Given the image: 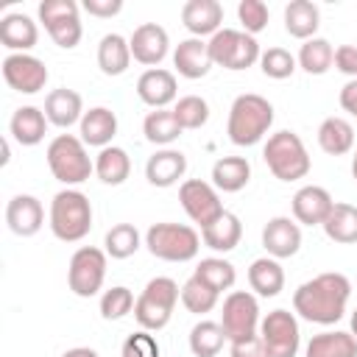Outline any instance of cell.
<instances>
[{"instance_id":"cell-1","label":"cell","mask_w":357,"mask_h":357,"mask_svg":"<svg viewBox=\"0 0 357 357\" xmlns=\"http://www.w3.org/2000/svg\"><path fill=\"white\" fill-rule=\"evenodd\" d=\"M349 298H351L349 276H343L337 271H326V273H318L296 287L293 312L310 324L332 326L346 315Z\"/></svg>"},{"instance_id":"cell-2","label":"cell","mask_w":357,"mask_h":357,"mask_svg":"<svg viewBox=\"0 0 357 357\" xmlns=\"http://www.w3.org/2000/svg\"><path fill=\"white\" fill-rule=\"evenodd\" d=\"M273 126V106L268 98L257 92H243L231 100L229 106V120H226V134L234 145L251 148L268 137Z\"/></svg>"},{"instance_id":"cell-3","label":"cell","mask_w":357,"mask_h":357,"mask_svg":"<svg viewBox=\"0 0 357 357\" xmlns=\"http://www.w3.org/2000/svg\"><path fill=\"white\" fill-rule=\"evenodd\" d=\"M47 226H50L56 240L81 243L92 229V204H89V198L75 187L59 190L50 201Z\"/></svg>"},{"instance_id":"cell-4","label":"cell","mask_w":357,"mask_h":357,"mask_svg":"<svg viewBox=\"0 0 357 357\" xmlns=\"http://www.w3.org/2000/svg\"><path fill=\"white\" fill-rule=\"evenodd\" d=\"M45 159L53 178L61 181L64 187H78L95 173V159H89L86 145L75 134H56L47 142Z\"/></svg>"},{"instance_id":"cell-5","label":"cell","mask_w":357,"mask_h":357,"mask_svg":"<svg viewBox=\"0 0 357 357\" xmlns=\"http://www.w3.org/2000/svg\"><path fill=\"white\" fill-rule=\"evenodd\" d=\"M262 159H265L268 170L273 173V178H279V181H298L312 167V159H310L301 137L287 128L268 137V142L262 145Z\"/></svg>"},{"instance_id":"cell-6","label":"cell","mask_w":357,"mask_h":357,"mask_svg":"<svg viewBox=\"0 0 357 357\" xmlns=\"http://www.w3.org/2000/svg\"><path fill=\"white\" fill-rule=\"evenodd\" d=\"M178 301H181V287L170 276H153L142 287V293L137 296V304H134V318H137L139 329H148V332L165 329L170 324Z\"/></svg>"},{"instance_id":"cell-7","label":"cell","mask_w":357,"mask_h":357,"mask_svg":"<svg viewBox=\"0 0 357 357\" xmlns=\"http://www.w3.org/2000/svg\"><path fill=\"white\" fill-rule=\"evenodd\" d=\"M145 248L162 262H190L201 251V234L187 223H153L145 231Z\"/></svg>"},{"instance_id":"cell-8","label":"cell","mask_w":357,"mask_h":357,"mask_svg":"<svg viewBox=\"0 0 357 357\" xmlns=\"http://www.w3.org/2000/svg\"><path fill=\"white\" fill-rule=\"evenodd\" d=\"M209 56H212V64L240 73V70L254 67L262 50H259L257 36L245 31H234V28H220L215 36H209Z\"/></svg>"},{"instance_id":"cell-9","label":"cell","mask_w":357,"mask_h":357,"mask_svg":"<svg viewBox=\"0 0 357 357\" xmlns=\"http://www.w3.org/2000/svg\"><path fill=\"white\" fill-rule=\"evenodd\" d=\"M36 17L45 25L47 36L64 50H73L84 36L81 6L75 0H42L36 6Z\"/></svg>"},{"instance_id":"cell-10","label":"cell","mask_w":357,"mask_h":357,"mask_svg":"<svg viewBox=\"0 0 357 357\" xmlns=\"http://www.w3.org/2000/svg\"><path fill=\"white\" fill-rule=\"evenodd\" d=\"M106 265L109 257L106 251L95 248V245H81L73 251L70 265H67V287L78 296V298H92L103 290V279H106Z\"/></svg>"},{"instance_id":"cell-11","label":"cell","mask_w":357,"mask_h":357,"mask_svg":"<svg viewBox=\"0 0 357 357\" xmlns=\"http://www.w3.org/2000/svg\"><path fill=\"white\" fill-rule=\"evenodd\" d=\"M259 340L268 351V357H296L301 346V329L298 318L290 310H271L259 321Z\"/></svg>"},{"instance_id":"cell-12","label":"cell","mask_w":357,"mask_h":357,"mask_svg":"<svg viewBox=\"0 0 357 357\" xmlns=\"http://www.w3.org/2000/svg\"><path fill=\"white\" fill-rule=\"evenodd\" d=\"M259 301L254 293L248 290H231L226 298H223V307H220V326L231 340H240V337H251V335H259Z\"/></svg>"},{"instance_id":"cell-13","label":"cell","mask_w":357,"mask_h":357,"mask_svg":"<svg viewBox=\"0 0 357 357\" xmlns=\"http://www.w3.org/2000/svg\"><path fill=\"white\" fill-rule=\"evenodd\" d=\"M178 201L187 218L201 229H206L212 220H218L226 212L220 204V192L215 190L212 181H204V178H184L178 184Z\"/></svg>"},{"instance_id":"cell-14","label":"cell","mask_w":357,"mask_h":357,"mask_svg":"<svg viewBox=\"0 0 357 357\" xmlns=\"http://www.w3.org/2000/svg\"><path fill=\"white\" fill-rule=\"evenodd\" d=\"M50 73L45 67L42 59L31 56V53H8L3 59V81L22 95H36L45 89Z\"/></svg>"},{"instance_id":"cell-15","label":"cell","mask_w":357,"mask_h":357,"mask_svg":"<svg viewBox=\"0 0 357 357\" xmlns=\"http://www.w3.org/2000/svg\"><path fill=\"white\" fill-rule=\"evenodd\" d=\"M128 45H131V56L134 61L145 64L148 70L151 67H159L167 53H170V36L162 25L156 22H142L134 28V33L128 36Z\"/></svg>"},{"instance_id":"cell-16","label":"cell","mask_w":357,"mask_h":357,"mask_svg":"<svg viewBox=\"0 0 357 357\" xmlns=\"http://www.w3.org/2000/svg\"><path fill=\"white\" fill-rule=\"evenodd\" d=\"M137 98L151 109H170V103L178 100V84L176 73L165 67H151L137 78Z\"/></svg>"},{"instance_id":"cell-17","label":"cell","mask_w":357,"mask_h":357,"mask_svg":"<svg viewBox=\"0 0 357 357\" xmlns=\"http://www.w3.org/2000/svg\"><path fill=\"white\" fill-rule=\"evenodd\" d=\"M335 201L329 195L326 187H318V184H304L296 190L293 201H290V209H293V220L301 223V226H324V220L329 218Z\"/></svg>"},{"instance_id":"cell-18","label":"cell","mask_w":357,"mask_h":357,"mask_svg":"<svg viewBox=\"0 0 357 357\" xmlns=\"http://www.w3.org/2000/svg\"><path fill=\"white\" fill-rule=\"evenodd\" d=\"M262 248L273 259H287L296 257L301 248V226L293 218L276 215L262 226Z\"/></svg>"},{"instance_id":"cell-19","label":"cell","mask_w":357,"mask_h":357,"mask_svg":"<svg viewBox=\"0 0 357 357\" xmlns=\"http://www.w3.org/2000/svg\"><path fill=\"white\" fill-rule=\"evenodd\" d=\"M6 223L17 237H33L45 226V206L36 195L20 192L6 204Z\"/></svg>"},{"instance_id":"cell-20","label":"cell","mask_w":357,"mask_h":357,"mask_svg":"<svg viewBox=\"0 0 357 357\" xmlns=\"http://www.w3.org/2000/svg\"><path fill=\"white\" fill-rule=\"evenodd\" d=\"M184 173H187V156L178 148H159L145 162V178L151 187H159V190L178 184Z\"/></svg>"},{"instance_id":"cell-21","label":"cell","mask_w":357,"mask_h":357,"mask_svg":"<svg viewBox=\"0 0 357 357\" xmlns=\"http://www.w3.org/2000/svg\"><path fill=\"white\" fill-rule=\"evenodd\" d=\"M173 67H176V73L181 78H190V81L204 78L215 67L212 64V56H209V42H204L198 36L181 39L173 47Z\"/></svg>"},{"instance_id":"cell-22","label":"cell","mask_w":357,"mask_h":357,"mask_svg":"<svg viewBox=\"0 0 357 357\" xmlns=\"http://www.w3.org/2000/svg\"><path fill=\"white\" fill-rule=\"evenodd\" d=\"M117 134V114L109 106H92L78 123V137L86 148H109Z\"/></svg>"},{"instance_id":"cell-23","label":"cell","mask_w":357,"mask_h":357,"mask_svg":"<svg viewBox=\"0 0 357 357\" xmlns=\"http://www.w3.org/2000/svg\"><path fill=\"white\" fill-rule=\"evenodd\" d=\"M181 22L190 36H215L223 25V6L218 0H187L181 6Z\"/></svg>"},{"instance_id":"cell-24","label":"cell","mask_w":357,"mask_h":357,"mask_svg":"<svg viewBox=\"0 0 357 357\" xmlns=\"http://www.w3.org/2000/svg\"><path fill=\"white\" fill-rule=\"evenodd\" d=\"M0 42L8 53H28L39 42V28L28 14L8 11L0 17Z\"/></svg>"},{"instance_id":"cell-25","label":"cell","mask_w":357,"mask_h":357,"mask_svg":"<svg viewBox=\"0 0 357 357\" xmlns=\"http://www.w3.org/2000/svg\"><path fill=\"white\" fill-rule=\"evenodd\" d=\"M45 117L56 128H70V126L81 123V117H84L81 95L75 89H67V86L50 89L47 98H45Z\"/></svg>"},{"instance_id":"cell-26","label":"cell","mask_w":357,"mask_h":357,"mask_svg":"<svg viewBox=\"0 0 357 357\" xmlns=\"http://www.w3.org/2000/svg\"><path fill=\"white\" fill-rule=\"evenodd\" d=\"M47 126L50 123L45 117V109H39V106H20V109H14V114L8 120V134L20 145L33 148V145H39L45 139Z\"/></svg>"},{"instance_id":"cell-27","label":"cell","mask_w":357,"mask_h":357,"mask_svg":"<svg viewBox=\"0 0 357 357\" xmlns=\"http://www.w3.org/2000/svg\"><path fill=\"white\" fill-rule=\"evenodd\" d=\"M240 237H243V223L234 212H223L218 220H212L206 229H201V243L218 254H229L240 245Z\"/></svg>"},{"instance_id":"cell-28","label":"cell","mask_w":357,"mask_h":357,"mask_svg":"<svg viewBox=\"0 0 357 357\" xmlns=\"http://www.w3.org/2000/svg\"><path fill=\"white\" fill-rule=\"evenodd\" d=\"M321 28V11L312 0H290L284 6V31L293 39H312Z\"/></svg>"},{"instance_id":"cell-29","label":"cell","mask_w":357,"mask_h":357,"mask_svg":"<svg viewBox=\"0 0 357 357\" xmlns=\"http://www.w3.org/2000/svg\"><path fill=\"white\" fill-rule=\"evenodd\" d=\"M248 287L254 290V296H262V298L279 296L284 290V268L279 265V259L273 257L254 259L248 268Z\"/></svg>"},{"instance_id":"cell-30","label":"cell","mask_w":357,"mask_h":357,"mask_svg":"<svg viewBox=\"0 0 357 357\" xmlns=\"http://www.w3.org/2000/svg\"><path fill=\"white\" fill-rule=\"evenodd\" d=\"M131 45L126 36L120 33H106L100 42H98V67L103 75L109 78H117L123 75L128 67H131Z\"/></svg>"},{"instance_id":"cell-31","label":"cell","mask_w":357,"mask_h":357,"mask_svg":"<svg viewBox=\"0 0 357 357\" xmlns=\"http://www.w3.org/2000/svg\"><path fill=\"white\" fill-rule=\"evenodd\" d=\"M318 145L329 156H346L354 151V126L346 117H326L318 126Z\"/></svg>"},{"instance_id":"cell-32","label":"cell","mask_w":357,"mask_h":357,"mask_svg":"<svg viewBox=\"0 0 357 357\" xmlns=\"http://www.w3.org/2000/svg\"><path fill=\"white\" fill-rule=\"evenodd\" d=\"M251 181V165L245 156H220L212 165V184L218 192H240Z\"/></svg>"},{"instance_id":"cell-33","label":"cell","mask_w":357,"mask_h":357,"mask_svg":"<svg viewBox=\"0 0 357 357\" xmlns=\"http://www.w3.org/2000/svg\"><path fill=\"white\" fill-rule=\"evenodd\" d=\"M181 123L176 120V114H173V109H153V112H148L145 114V120H142V134H145V139L151 142V145H156V148H170L178 137H181Z\"/></svg>"},{"instance_id":"cell-34","label":"cell","mask_w":357,"mask_h":357,"mask_svg":"<svg viewBox=\"0 0 357 357\" xmlns=\"http://www.w3.org/2000/svg\"><path fill=\"white\" fill-rule=\"evenodd\" d=\"M95 176L109 187H120L131 176V159H128L126 148H120V145L100 148L95 156Z\"/></svg>"},{"instance_id":"cell-35","label":"cell","mask_w":357,"mask_h":357,"mask_svg":"<svg viewBox=\"0 0 357 357\" xmlns=\"http://www.w3.org/2000/svg\"><path fill=\"white\" fill-rule=\"evenodd\" d=\"M324 234L337 245H354L357 243V206L335 201L329 218L324 220Z\"/></svg>"},{"instance_id":"cell-36","label":"cell","mask_w":357,"mask_h":357,"mask_svg":"<svg viewBox=\"0 0 357 357\" xmlns=\"http://www.w3.org/2000/svg\"><path fill=\"white\" fill-rule=\"evenodd\" d=\"M304 357H357V340L351 332H343V329L321 332L310 337Z\"/></svg>"},{"instance_id":"cell-37","label":"cell","mask_w":357,"mask_h":357,"mask_svg":"<svg viewBox=\"0 0 357 357\" xmlns=\"http://www.w3.org/2000/svg\"><path fill=\"white\" fill-rule=\"evenodd\" d=\"M187 343H190L192 357H218L223 351V346L229 343V337H226L220 321H206L204 318L190 329Z\"/></svg>"},{"instance_id":"cell-38","label":"cell","mask_w":357,"mask_h":357,"mask_svg":"<svg viewBox=\"0 0 357 357\" xmlns=\"http://www.w3.org/2000/svg\"><path fill=\"white\" fill-rule=\"evenodd\" d=\"M296 61H298V67H301L307 75H324V73H329L332 64H335V47H332L324 36H312V39L301 42Z\"/></svg>"},{"instance_id":"cell-39","label":"cell","mask_w":357,"mask_h":357,"mask_svg":"<svg viewBox=\"0 0 357 357\" xmlns=\"http://www.w3.org/2000/svg\"><path fill=\"white\" fill-rule=\"evenodd\" d=\"M192 276H198L204 284H209L218 296L226 293V290L231 293V287H234V282H237L234 265H231L229 259H223V257H204V259L195 265Z\"/></svg>"},{"instance_id":"cell-40","label":"cell","mask_w":357,"mask_h":357,"mask_svg":"<svg viewBox=\"0 0 357 357\" xmlns=\"http://www.w3.org/2000/svg\"><path fill=\"white\" fill-rule=\"evenodd\" d=\"M142 234H139V229L134 226V223H117V226H112L109 231H106V237H103V251H106V257H112V259H128V257H134L137 251H139V245H142Z\"/></svg>"},{"instance_id":"cell-41","label":"cell","mask_w":357,"mask_h":357,"mask_svg":"<svg viewBox=\"0 0 357 357\" xmlns=\"http://www.w3.org/2000/svg\"><path fill=\"white\" fill-rule=\"evenodd\" d=\"M218 293L209 287V284H204L198 276H190L184 284H181V304H184V310L187 312H192V315H206V312H212L215 307H218Z\"/></svg>"},{"instance_id":"cell-42","label":"cell","mask_w":357,"mask_h":357,"mask_svg":"<svg viewBox=\"0 0 357 357\" xmlns=\"http://www.w3.org/2000/svg\"><path fill=\"white\" fill-rule=\"evenodd\" d=\"M173 114L176 120L181 123L184 131H195V128H204L206 120H209V103L201 98V95H184L173 103Z\"/></svg>"},{"instance_id":"cell-43","label":"cell","mask_w":357,"mask_h":357,"mask_svg":"<svg viewBox=\"0 0 357 357\" xmlns=\"http://www.w3.org/2000/svg\"><path fill=\"white\" fill-rule=\"evenodd\" d=\"M259 70H262L265 78L284 81V78H290V75L298 70V61H296V56H293L290 50H284V47H268V50H262V56H259Z\"/></svg>"},{"instance_id":"cell-44","label":"cell","mask_w":357,"mask_h":357,"mask_svg":"<svg viewBox=\"0 0 357 357\" xmlns=\"http://www.w3.org/2000/svg\"><path fill=\"white\" fill-rule=\"evenodd\" d=\"M134 304H137L134 293L126 284H114V287L103 290V296H100V318L103 321H120L128 312H134Z\"/></svg>"},{"instance_id":"cell-45","label":"cell","mask_w":357,"mask_h":357,"mask_svg":"<svg viewBox=\"0 0 357 357\" xmlns=\"http://www.w3.org/2000/svg\"><path fill=\"white\" fill-rule=\"evenodd\" d=\"M237 20H240L245 33L257 36V33H262L268 28L271 11H268V6L262 0H240L237 3Z\"/></svg>"},{"instance_id":"cell-46","label":"cell","mask_w":357,"mask_h":357,"mask_svg":"<svg viewBox=\"0 0 357 357\" xmlns=\"http://www.w3.org/2000/svg\"><path fill=\"white\" fill-rule=\"evenodd\" d=\"M120 357H159V343L148 329H137L123 340Z\"/></svg>"},{"instance_id":"cell-47","label":"cell","mask_w":357,"mask_h":357,"mask_svg":"<svg viewBox=\"0 0 357 357\" xmlns=\"http://www.w3.org/2000/svg\"><path fill=\"white\" fill-rule=\"evenodd\" d=\"M229 357H268L259 335H251V337H240V340H231L229 343Z\"/></svg>"},{"instance_id":"cell-48","label":"cell","mask_w":357,"mask_h":357,"mask_svg":"<svg viewBox=\"0 0 357 357\" xmlns=\"http://www.w3.org/2000/svg\"><path fill=\"white\" fill-rule=\"evenodd\" d=\"M335 70L349 75V78H357V45L335 47Z\"/></svg>"},{"instance_id":"cell-49","label":"cell","mask_w":357,"mask_h":357,"mask_svg":"<svg viewBox=\"0 0 357 357\" xmlns=\"http://www.w3.org/2000/svg\"><path fill=\"white\" fill-rule=\"evenodd\" d=\"M89 17H100V20H109L114 14L123 11V0H84L81 6Z\"/></svg>"},{"instance_id":"cell-50","label":"cell","mask_w":357,"mask_h":357,"mask_svg":"<svg viewBox=\"0 0 357 357\" xmlns=\"http://www.w3.org/2000/svg\"><path fill=\"white\" fill-rule=\"evenodd\" d=\"M340 109L357 117V78H349L340 89Z\"/></svg>"},{"instance_id":"cell-51","label":"cell","mask_w":357,"mask_h":357,"mask_svg":"<svg viewBox=\"0 0 357 357\" xmlns=\"http://www.w3.org/2000/svg\"><path fill=\"white\" fill-rule=\"evenodd\" d=\"M61 357H98V351L89 349V346H73V349H67Z\"/></svg>"},{"instance_id":"cell-52","label":"cell","mask_w":357,"mask_h":357,"mask_svg":"<svg viewBox=\"0 0 357 357\" xmlns=\"http://www.w3.org/2000/svg\"><path fill=\"white\" fill-rule=\"evenodd\" d=\"M351 335H354V340H357V307H354V312H351Z\"/></svg>"},{"instance_id":"cell-53","label":"cell","mask_w":357,"mask_h":357,"mask_svg":"<svg viewBox=\"0 0 357 357\" xmlns=\"http://www.w3.org/2000/svg\"><path fill=\"white\" fill-rule=\"evenodd\" d=\"M351 178L357 181V148H354V156H351Z\"/></svg>"}]
</instances>
